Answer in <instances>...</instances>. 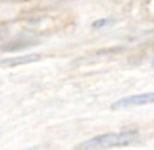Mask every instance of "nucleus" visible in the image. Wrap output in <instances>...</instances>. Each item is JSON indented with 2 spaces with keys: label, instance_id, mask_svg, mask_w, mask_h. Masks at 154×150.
<instances>
[{
  "label": "nucleus",
  "instance_id": "f257e3e1",
  "mask_svg": "<svg viewBox=\"0 0 154 150\" xmlns=\"http://www.w3.org/2000/svg\"><path fill=\"white\" fill-rule=\"evenodd\" d=\"M139 139L140 136L137 131L108 132L83 140L75 147V150H107L112 147H124L139 142Z\"/></svg>",
  "mask_w": 154,
  "mask_h": 150
},
{
  "label": "nucleus",
  "instance_id": "f03ea898",
  "mask_svg": "<svg viewBox=\"0 0 154 150\" xmlns=\"http://www.w3.org/2000/svg\"><path fill=\"white\" fill-rule=\"evenodd\" d=\"M36 43H38V36L33 32L24 31V32H20L11 40H8V43H6L3 47H0V50H3V52H18V50H24L29 46H33Z\"/></svg>",
  "mask_w": 154,
  "mask_h": 150
},
{
  "label": "nucleus",
  "instance_id": "7ed1b4c3",
  "mask_svg": "<svg viewBox=\"0 0 154 150\" xmlns=\"http://www.w3.org/2000/svg\"><path fill=\"white\" fill-rule=\"evenodd\" d=\"M151 103H154V92L140 93V95L122 97V99L117 100V102L112 104L111 108L112 110H118V108L132 107V106H144V104H151Z\"/></svg>",
  "mask_w": 154,
  "mask_h": 150
},
{
  "label": "nucleus",
  "instance_id": "20e7f679",
  "mask_svg": "<svg viewBox=\"0 0 154 150\" xmlns=\"http://www.w3.org/2000/svg\"><path fill=\"white\" fill-rule=\"evenodd\" d=\"M42 58L40 54H24V56H14V57L0 58V67H17L28 63H35Z\"/></svg>",
  "mask_w": 154,
  "mask_h": 150
},
{
  "label": "nucleus",
  "instance_id": "39448f33",
  "mask_svg": "<svg viewBox=\"0 0 154 150\" xmlns=\"http://www.w3.org/2000/svg\"><path fill=\"white\" fill-rule=\"evenodd\" d=\"M114 22L112 18H104V20H99V21L93 22V28H101V27H106V25H110Z\"/></svg>",
  "mask_w": 154,
  "mask_h": 150
},
{
  "label": "nucleus",
  "instance_id": "423d86ee",
  "mask_svg": "<svg viewBox=\"0 0 154 150\" xmlns=\"http://www.w3.org/2000/svg\"><path fill=\"white\" fill-rule=\"evenodd\" d=\"M151 65H153V67H154V58H153V60H151Z\"/></svg>",
  "mask_w": 154,
  "mask_h": 150
}]
</instances>
